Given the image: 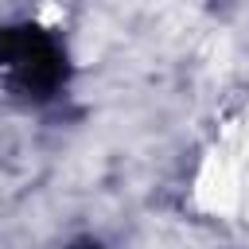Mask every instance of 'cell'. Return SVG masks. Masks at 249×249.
Masks as SVG:
<instances>
[{"label":"cell","mask_w":249,"mask_h":249,"mask_svg":"<svg viewBox=\"0 0 249 249\" xmlns=\"http://www.w3.org/2000/svg\"><path fill=\"white\" fill-rule=\"evenodd\" d=\"M0 82L23 101H47L66 82V51L39 23L0 27Z\"/></svg>","instance_id":"6da1fadb"},{"label":"cell","mask_w":249,"mask_h":249,"mask_svg":"<svg viewBox=\"0 0 249 249\" xmlns=\"http://www.w3.org/2000/svg\"><path fill=\"white\" fill-rule=\"evenodd\" d=\"M74 249H101V245H93V241H82V245H74Z\"/></svg>","instance_id":"7a4b0ae2"}]
</instances>
